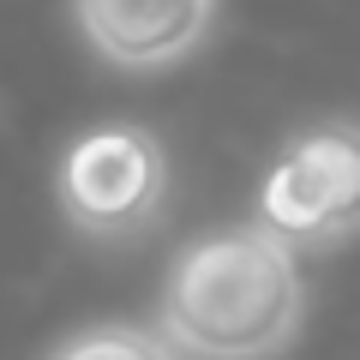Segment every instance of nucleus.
Wrapping results in <instances>:
<instances>
[{"label": "nucleus", "mask_w": 360, "mask_h": 360, "mask_svg": "<svg viewBox=\"0 0 360 360\" xmlns=\"http://www.w3.org/2000/svg\"><path fill=\"white\" fill-rule=\"evenodd\" d=\"M49 360H180V348L168 342L162 324L108 319V324H84V330H72Z\"/></svg>", "instance_id": "nucleus-5"}, {"label": "nucleus", "mask_w": 360, "mask_h": 360, "mask_svg": "<svg viewBox=\"0 0 360 360\" xmlns=\"http://www.w3.org/2000/svg\"><path fill=\"white\" fill-rule=\"evenodd\" d=\"M60 210L84 240H132L168 205V150L150 127H90L66 144L54 174Z\"/></svg>", "instance_id": "nucleus-2"}, {"label": "nucleus", "mask_w": 360, "mask_h": 360, "mask_svg": "<svg viewBox=\"0 0 360 360\" xmlns=\"http://www.w3.org/2000/svg\"><path fill=\"white\" fill-rule=\"evenodd\" d=\"M84 42L120 72H162L210 37L217 0H72Z\"/></svg>", "instance_id": "nucleus-4"}, {"label": "nucleus", "mask_w": 360, "mask_h": 360, "mask_svg": "<svg viewBox=\"0 0 360 360\" xmlns=\"http://www.w3.org/2000/svg\"><path fill=\"white\" fill-rule=\"evenodd\" d=\"M307 283L295 240L270 222H229L174 252L156 324L193 360H276L300 336Z\"/></svg>", "instance_id": "nucleus-1"}, {"label": "nucleus", "mask_w": 360, "mask_h": 360, "mask_svg": "<svg viewBox=\"0 0 360 360\" xmlns=\"http://www.w3.org/2000/svg\"><path fill=\"white\" fill-rule=\"evenodd\" d=\"M258 222L295 246H342L360 234V120L295 132L258 186Z\"/></svg>", "instance_id": "nucleus-3"}]
</instances>
